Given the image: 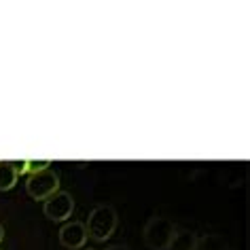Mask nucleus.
Returning a JSON list of instances; mask_svg holds the SVG:
<instances>
[{
	"mask_svg": "<svg viewBox=\"0 0 250 250\" xmlns=\"http://www.w3.org/2000/svg\"><path fill=\"white\" fill-rule=\"evenodd\" d=\"M89 250H91V248H89Z\"/></svg>",
	"mask_w": 250,
	"mask_h": 250,
	"instance_id": "nucleus-14",
	"label": "nucleus"
},
{
	"mask_svg": "<svg viewBox=\"0 0 250 250\" xmlns=\"http://www.w3.org/2000/svg\"><path fill=\"white\" fill-rule=\"evenodd\" d=\"M117 223H119L117 210L108 204H100L89 212V216H87V225H85L87 235L93 237L96 242H104L115 233Z\"/></svg>",
	"mask_w": 250,
	"mask_h": 250,
	"instance_id": "nucleus-1",
	"label": "nucleus"
},
{
	"mask_svg": "<svg viewBox=\"0 0 250 250\" xmlns=\"http://www.w3.org/2000/svg\"><path fill=\"white\" fill-rule=\"evenodd\" d=\"M17 183V172L11 161H0V191H9L13 189Z\"/></svg>",
	"mask_w": 250,
	"mask_h": 250,
	"instance_id": "nucleus-7",
	"label": "nucleus"
},
{
	"mask_svg": "<svg viewBox=\"0 0 250 250\" xmlns=\"http://www.w3.org/2000/svg\"><path fill=\"white\" fill-rule=\"evenodd\" d=\"M197 250H229V246L223 235L206 233L197 240Z\"/></svg>",
	"mask_w": 250,
	"mask_h": 250,
	"instance_id": "nucleus-8",
	"label": "nucleus"
},
{
	"mask_svg": "<svg viewBox=\"0 0 250 250\" xmlns=\"http://www.w3.org/2000/svg\"><path fill=\"white\" fill-rule=\"evenodd\" d=\"M176 225H174L167 216L161 214H153L145 225V231H142V237H145V244L151 250H166L170 246L174 233H176Z\"/></svg>",
	"mask_w": 250,
	"mask_h": 250,
	"instance_id": "nucleus-2",
	"label": "nucleus"
},
{
	"mask_svg": "<svg viewBox=\"0 0 250 250\" xmlns=\"http://www.w3.org/2000/svg\"><path fill=\"white\" fill-rule=\"evenodd\" d=\"M51 166V159H41V161H34V159H28L26 161V172L30 174H36V172H42Z\"/></svg>",
	"mask_w": 250,
	"mask_h": 250,
	"instance_id": "nucleus-9",
	"label": "nucleus"
},
{
	"mask_svg": "<svg viewBox=\"0 0 250 250\" xmlns=\"http://www.w3.org/2000/svg\"><path fill=\"white\" fill-rule=\"evenodd\" d=\"M0 250H2V248H0Z\"/></svg>",
	"mask_w": 250,
	"mask_h": 250,
	"instance_id": "nucleus-13",
	"label": "nucleus"
},
{
	"mask_svg": "<svg viewBox=\"0 0 250 250\" xmlns=\"http://www.w3.org/2000/svg\"><path fill=\"white\" fill-rule=\"evenodd\" d=\"M166 250H197V237L189 229H176L170 246Z\"/></svg>",
	"mask_w": 250,
	"mask_h": 250,
	"instance_id": "nucleus-6",
	"label": "nucleus"
},
{
	"mask_svg": "<svg viewBox=\"0 0 250 250\" xmlns=\"http://www.w3.org/2000/svg\"><path fill=\"white\" fill-rule=\"evenodd\" d=\"M11 164H13L15 172H17V176H20L21 172H26V161H11Z\"/></svg>",
	"mask_w": 250,
	"mask_h": 250,
	"instance_id": "nucleus-10",
	"label": "nucleus"
},
{
	"mask_svg": "<svg viewBox=\"0 0 250 250\" xmlns=\"http://www.w3.org/2000/svg\"><path fill=\"white\" fill-rule=\"evenodd\" d=\"M106 250H127V246H123V244H115V246H108Z\"/></svg>",
	"mask_w": 250,
	"mask_h": 250,
	"instance_id": "nucleus-11",
	"label": "nucleus"
},
{
	"mask_svg": "<svg viewBox=\"0 0 250 250\" xmlns=\"http://www.w3.org/2000/svg\"><path fill=\"white\" fill-rule=\"evenodd\" d=\"M60 189V178L51 167L42 172H36V174H30L28 180H26V191L28 195L41 202V199H49L53 193H58Z\"/></svg>",
	"mask_w": 250,
	"mask_h": 250,
	"instance_id": "nucleus-3",
	"label": "nucleus"
},
{
	"mask_svg": "<svg viewBox=\"0 0 250 250\" xmlns=\"http://www.w3.org/2000/svg\"><path fill=\"white\" fill-rule=\"evenodd\" d=\"M85 242H87V229H85L83 223L70 221V223H66L64 227L60 229V244L64 248H70V250L83 248Z\"/></svg>",
	"mask_w": 250,
	"mask_h": 250,
	"instance_id": "nucleus-5",
	"label": "nucleus"
},
{
	"mask_svg": "<svg viewBox=\"0 0 250 250\" xmlns=\"http://www.w3.org/2000/svg\"><path fill=\"white\" fill-rule=\"evenodd\" d=\"M42 210H45V216L49 221H55V223H62V221H68L74 210V199L70 193L66 191H58L53 193L49 199H45V206H42Z\"/></svg>",
	"mask_w": 250,
	"mask_h": 250,
	"instance_id": "nucleus-4",
	"label": "nucleus"
},
{
	"mask_svg": "<svg viewBox=\"0 0 250 250\" xmlns=\"http://www.w3.org/2000/svg\"><path fill=\"white\" fill-rule=\"evenodd\" d=\"M2 237H4V227L0 225V242H2Z\"/></svg>",
	"mask_w": 250,
	"mask_h": 250,
	"instance_id": "nucleus-12",
	"label": "nucleus"
}]
</instances>
